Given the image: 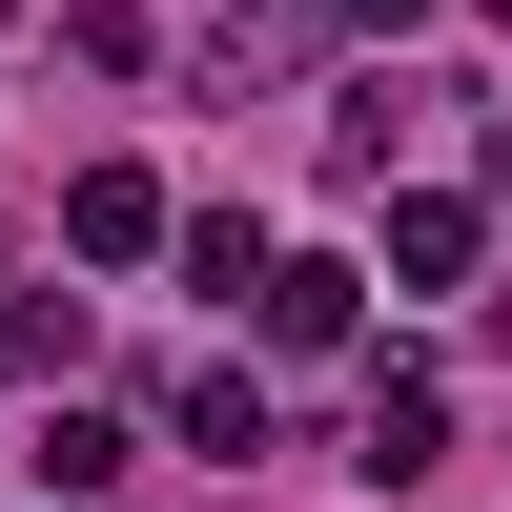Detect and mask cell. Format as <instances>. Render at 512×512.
<instances>
[{"instance_id": "6da1fadb", "label": "cell", "mask_w": 512, "mask_h": 512, "mask_svg": "<svg viewBox=\"0 0 512 512\" xmlns=\"http://www.w3.org/2000/svg\"><path fill=\"white\" fill-rule=\"evenodd\" d=\"M431 451H451V390H431V369H369V410H349V472H369V492H410Z\"/></svg>"}, {"instance_id": "7a4b0ae2", "label": "cell", "mask_w": 512, "mask_h": 512, "mask_svg": "<svg viewBox=\"0 0 512 512\" xmlns=\"http://www.w3.org/2000/svg\"><path fill=\"white\" fill-rule=\"evenodd\" d=\"M62 246H82V267H144V246H164V185H144V164H82V185H62Z\"/></svg>"}, {"instance_id": "3957f363", "label": "cell", "mask_w": 512, "mask_h": 512, "mask_svg": "<svg viewBox=\"0 0 512 512\" xmlns=\"http://www.w3.org/2000/svg\"><path fill=\"white\" fill-rule=\"evenodd\" d=\"M308 0H226V21H205V82H308Z\"/></svg>"}, {"instance_id": "277c9868", "label": "cell", "mask_w": 512, "mask_h": 512, "mask_svg": "<svg viewBox=\"0 0 512 512\" xmlns=\"http://www.w3.org/2000/svg\"><path fill=\"white\" fill-rule=\"evenodd\" d=\"M246 308H267V349H349V267H328V246H308V267L267 246V287H246Z\"/></svg>"}, {"instance_id": "5b68a950", "label": "cell", "mask_w": 512, "mask_h": 512, "mask_svg": "<svg viewBox=\"0 0 512 512\" xmlns=\"http://www.w3.org/2000/svg\"><path fill=\"white\" fill-rule=\"evenodd\" d=\"M164 410H185V451H226V472H246V451H267V390H246L226 349H205V369H185V390H164Z\"/></svg>"}, {"instance_id": "8992f818", "label": "cell", "mask_w": 512, "mask_h": 512, "mask_svg": "<svg viewBox=\"0 0 512 512\" xmlns=\"http://www.w3.org/2000/svg\"><path fill=\"white\" fill-rule=\"evenodd\" d=\"M21 472H41V492H62V512H103V492H123V410H62V431H41V451H21Z\"/></svg>"}, {"instance_id": "52a82bcc", "label": "cell", "mask_w": 512, "mask_h": 512, "mask_svg": "<svg viewBox=\"0 0 512 512\" xmlns=\"http://www.w3.org/2000/svg\"><path fill=\"white\" fill-rule=\"evenodd\" d=\"M390 267H410V287H472V205L410 185V205H390Z\"/></svg>"}, {"instance_id": "ba28073f", "label": "cell", "mask_w": 512, "mask_h": 512, "mask_svg": "<svg viewBox=\"0 0 512 512\" xmlns=\"http://www.w3.org/2000/svg\"><path fill=\"white\" fill-rule=\"evenodd\" d=\"M185 246V287H267V226H246V205H205V226H164Z\"/></svg>"}, {"instance_id": "9c48e42d", "label": "cell", "mask_w": 512, "mask_h": 512, "mask_svg": "<svg viewBox=\"0 0 512 512\" xmlns=\"http://www.w3.org/2000/svg\"><path fill=\"white\" fill-rule=\"evenodd\" d=\"M328 21H369V41H410V21H431V0H328Z\"/></svg>"}, {"instance_id": "30bf717a", "label": "cell", "mask_w": 512, "mask_h": 512, "mask_svg": "<svg viewBox=\"0 0 512 512\" xmlns=\"http://www.w3.org/2000/svg\"><path fill=\"white\" fill-rule=\"evenodd\" d=\"M0 21H21V0H0Z\"/></svg>"}, {"instance_id": "8fae6325", "label": "cell", "mask_w": 512, "mask_h": 512, "mask_svg": "<svg viewBox=\"0 0 512 512\" xmlns=\"http://www.w3.org/2000/svg\"><path fill=\"white\" fill-rule=\"evenodd\" d=\"M492 21H512V0H492Z\"/></svg>"}]
</instances>
